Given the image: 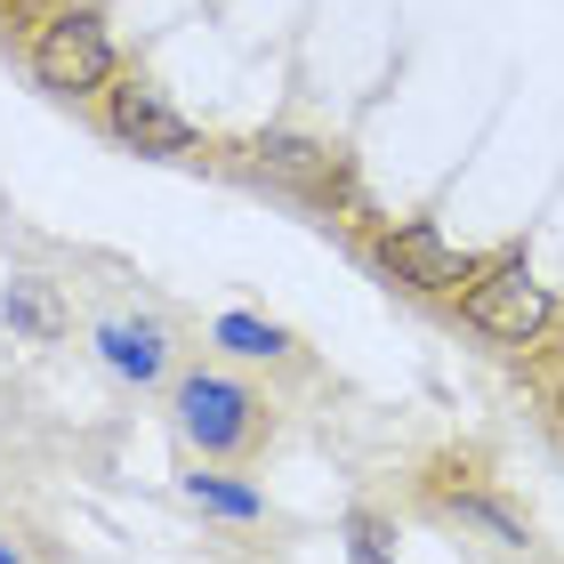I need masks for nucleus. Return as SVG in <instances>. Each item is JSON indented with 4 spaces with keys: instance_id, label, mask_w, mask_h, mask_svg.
Masks as SVG:
<instances>
[{
    "instance_id": "f257e3e1",
    "label": "nucleus",
    "mask_w": 564,
    "mask_h": 564,
    "mask_svg": "<svg viewBox=\"0 0 564 564\" xmlns=\"http://www.w3.org/2000/svg\"><path fill=\"white\" fill-rule=\"evenodd\" d=\"M259 395L242 388V379H218V371H194V379H177V435L202 452V459H235L259 444Z\"/></svg>"
},
{
    "instance_id": "f03ea898",
    "label": "nucleus",
    "mask_w": 564,
    "mask_h": 564,
    "mask_svg": "<svg viewBox=\"0 0 564 564\" xmlns=\"http://www.w3.org/2000/svg\"><path fill=\"white\" fill-rule=\"evenodd\" d=\"M459 315H468L484 339H500V347H532L556 323V299H549V282H532L524 259H500V267H484L468 291H459Z\"/></svg>"
},
{
    "instance_id": "7ed1b4c3",
    "label": "nucleus",
    "mask_w": 564,
    "mask_h": 564,
    "mask_svg": "<svg viewBox=\"0 0 564 564\" xmlns=\"http://www.w3.org/2000/svg\"><path fill=\"white\" fill-rule=\"evenodd\" d=\"M33 82L48 97H89L113 82V33L97 9H57L33 41Z\"/></svg>"
},
{
    "instance_id": "20e7f679",
    "label": "nucleus",
    "mask_w": 564,
    "mask_h": 564,
    "mask_svg": "<svg viewBox=\"0 0 564 564\" xmlns=\"http://www.w3.org/2000/svg\"><path fill=\"white\" fill-rule=\"evenodd\" d=\"M371 250H379V267H388L395 282H412V291H468V282L484 274L435 218H403V226H388Z\"/></svg>"
},
{
    "instance_id": "39448f33",
    "label": "nucleus",
    "mask_w": 564,
    "mask_h": 564,
    "mask_svg": "<svg viewBox=\"0 0 564 564\" xmlns=\"http://www.w3.org/2000/svg\"><path fill=\"white\" fill-rule=\"evenodd\" d=\"M250 170L274 177V186H291L299 202H339L347 194V162L323 138H299V130H259L250 138Z\"/></svg>"
},
{
    "instance_id": "423d86ee",
    "label": "nucleus",
    "mask_w": 564,
    "mask_h": 564,
    "mask_svg": "<svg viewBox=\"0 0 564 564\" xmlns=\"http://www.w3.org/2000/svg\"><path fill=\"white\" fill-rule=\"evenodd\" d=\"M106 130H113L121 145H138V153H194V145H202L194 121L177 113L162 89H145V82L106 89Z\"/></svg>"
},
{
    "instance_id": "0eeeda50",
    "label": "nucleus",
    "mask_w": 564,
    "mask_h": 564,
    "mask_svg": "<svg viewBox=\"0 0 564 564\" xmlns=\"http://www.w3.org/2000/svg\"><path fill=\"white\" fill-rule=\"evenodd\" d=\"M97 355H106L113 379H138V388H153V379L170 371V330L145 323V315H113V323H97Z\"/></svg>"
},
{
    "instance_id": "6e6552de",
    "label": "nucleus",
    "mask_w": 564,
    "mask_h": 564,
    "mask_svg": "<svg viewBox=\"0 0 564 564\" xmlns=\"http://www.w3.org/2000/svg\"><path fill=\"white\" fill-rule=\"evenodd\" d=\"M0 323L24 330V339H65V299L48 291L41 274H17L9 291H0Z\"/></svg>"
},
{
    "instance_id": "1a4fd4ad",
    "label": "nucleus",
    "mask_w": 564,
    "mask_h": 564,
    "mask_svg": "<svg viewBox=\"0 0 564 564\" xmlns=\"http://www.w3.org/2000/svg\"><path fill=\"white\" fill-rule=\"evenodd\" d=\"M210 339H218L226 355H250V364H274V355H291V330H282V323H259V315H218Z\"/></svg>"
},
{
    "instance_id": "9d476101",
    "label": "nucleus",
    "mask_w": 564,
    "mask_h": 564,
    "mask_svg": "<svg viewBox=\"0 0 564 564\" xmlns=\"http://www.w3.org/2000/svg\"><path fill=\"white\" fill-rule=\"evenodd\" d=\"M186 500L210 508V517H226V524H259L267 517V500L250 492V484H226V476H186Z\"/></svg>"
},
{
    "instance_id": "9b49d317",
    "label": "nucleus",
    "mask_w": 564,
    "mask_h": 564,
    "mask_svg": "<svg viewBox=\"0 0 564 564\" xmlns=\"http://www.w3.org/2000/svg\"><path fill=\"white\" fill-rule=\"evenodd\" d=\"M444 508H459V517H468V524H484V532H492L500 549H524V524L508 517L500 500H484V492H468V484H452V492H444Z\"/></svg>"
},
{
    "instance_id": "f8f14e48",
    "label": "nucleus",
    "mask_w": 564,
    "mask_h": 564,
    "mask_svg": "<svg viewBox=\"0 0 564 564\" xmlns=\"http://www.w3.org/2000/svg\"><path fill=\"white\" fill-rule=\"evenodd\" d=\"M347 564H395L388 524H379V517H347Z\"/></svg>"
},
{
    "instance_id": "ddd939ff",
    "label": "nucleus",
    "mask_w": 564,
    "mask_h": 564,
    "mask_svg": "<svg viewBox=\"0 0 564 564\" xmlns=\"http://www.w3.org/2000/svg\"><path fill=\"white\" fill-rule=\"evenodd\" d=\"M0 564H17V549H9V541H0Z\"/></svg>"
},
{
    "instance_id": "4468645a",
    "label": "nucleus",
    "mask_w": 564,
    "mask_h": 564,
    "mask_svg": "<svg viewBox=\"0 0 564 564\" xmlns=\"http://www.w3.org/2000/svg\"><path fill=\"white\" fill-rule=\"evenodd\" d=\"M556 420H564V388H556Z\"/></svg>"
}]
</instances>
